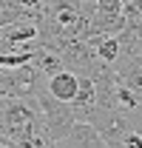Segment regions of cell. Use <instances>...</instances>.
I'll use <instances>...</instances> for the list:
<instances>
[{
	"label": "cell",
	"instance_id": "6da1fadb",
	"mask_svg": "<svg viewBox=\"0 0 142 148\" xmlns=\"http://www.w3.org/2000/svg\"><path fill=\"white\" fill-rule=\"evenodd\" d=\"M40 123L37 97H0V140L31 131Z\"/></svg>",
	"mask_w": 142,
	"mask_h": 148
},
{
	"label": "cell",
	"instance_id": "30bf717a",
	"mask_svg": "<svg viewBox=\"0 0 142 148\" xmlns=\"http://www.w3.org/2000/svg\"><path fill=\"white\" fill-rule=\"evenodd\" d=\"M83 6H97V0H80Z\"/></svg>",
	"mask_w": 142,
	"mask_h": 148
},
{
	"label": "cell",
	"instance_id": "277c9868",
	"mask_svg": "<svg viewBox=\"0 0 142 148\" xmlns=\"http://www.w3.org/2000/svg\"><path fill=\"white\" fill-rule=\"evenodd\" d=\"M114 74L117 83L128 86L142 97V54H119V60L114 63Z\"/></svg>",
	"mask_w": 142,
	"mask_h": 148
},
{
	"label": "cell",
	"instance_id": "ba28073f",
	"mask_svg": "<svg viewBox=\"0 0 142 148\" xmlns=\"http://www.w3.org/2000/svg\"><path fill=\"white\" fill-rule=\"evenodd\" d=\"M128 117H131V128H134V131H142V103L131 111Z\"/></svg>",
	"mask_w": 142,
	"mask_h": 148
},
{
	"label": "cell",
	"instance_id": "3957f363",
	"mask_svg": "<svg viewBox=\"0 0 142 148\" xmlns=\"http://www.w3.org/2000/svg\"><path fill=\"white\" fill-rule=\"evenodd\" d=\"M43 86H46V77L34 69V63H26L17 69L0 66V94L3 97H37Z\"/></svg>",
	"mask_w": 142,
	"mask_h": 148
},
{
	"label": "cell",
	"instance_id": "8992f818",
	"mask_svg": "<svg viewBox=\"0 0 142 148\" xmlns=\"http://www.w3.org/2000/svg\"><path fill=\"white\" fill-rule=\"evenodd\" d=\"M77 88H80V74L71 71V69H63V71L46 77V91L63 103H71L77 97Z\"/></svg>",
	"mask_w": 142,
	"mask_h": 148
},
{
	"label": "cell",
	"instance_id": "52a82bcc",
	"mask_svg": "<svg viewBox=\"0 0 142 148\" xmlns=\"http://www.w3.org/2000/svg\"><path fill=\"white\" fill-rule=\"evenodd\" d=\"M37 34H40L37 26H6V29H0V37L6 43H31V40H37Z\"/></svg>",
	"mask_w": 142,
	"mask_h": 148
},
{
	"label": "cell",
	"instance_id": "9c48e42d",
	"mask_svg": "<svg viewBox=\"0 0 142 148\" xmlns=\"http://www.w3.org/2000/svg\"><path fill=\"white\" fill-rule=\"evenodd\" d=\"M46 148H66V145H63V143H54V140H51V143H48Z\"/></svg>",
	"mask_w": 142,
	"mask_h": 148
},
{
	"label": "cell",
	"instance_id": "7a4b0ae2",
	"mask_svg": "<svg viewBox=\"0 0 142 148\" xmlns=\"http://www.w3.org/2000/svg\"><path fill=\"white\" fill-rule=\"evenodd\" d=\"M37 106H40V120L46 125V134L54 143H60L66 134L71 131V125L77 123V114L71 108V103H63L46 91V86L37 91Z\"/></svg>",
	"mask_w": 142,
	"mask_h": 148
},
{
	"label": "cell",
	"instance_id": "5b68a950",
	"mask_svg": "<svg viewBox=\"0 0 142 148\" xmlns=\"http://www.w3.org/2000/svg\"><path fill=\"white\" fill-rule=\"evenodd\" d=\"M60 143L66 148H108L105 140H102V134L94 128L91 123H85V120H77V123L71 125V131Z\"/></svg>",
	"mask_w": 142,
	"mask_h": 148
},
{
	"label": "cell",
	"instance_id": "8fae6325",
	"mask_svg": "<svg viewBox=\"0 0 142 148\" xmlns=\"http://www.w3.org/2000/svg\"><path fill=\"white\" fill-rule=\"evenodd\" d=\"M0 148H6V145H3V143H0Z\"/></svg>",
	"mask_w": 142,
	"mask_h": 148
}]
</instances>
